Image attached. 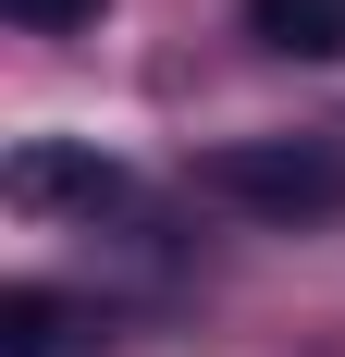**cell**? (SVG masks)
Segmentation results:
<instances>
[{
  "label": "cell",
  "mask_w": 345,
  "mask_h": 357,
  "mask_svg": "<svg viewBox=\"0 0 345 357\" xmlns=\"http://www.w3.org/2000/svg\"><path fill=\"white\" fill-rule=\"evenodd\" d=\"M198 197H222L247 222H333L345 148L333 136H222V148H198Z\"/></svg>",
  "instance_id": "1"
},
{
  "label": "cell",
  "mask_w": 345,
  "mask_h": 357,
  "mask_svg": "<svg viewBox=\"0 0 345 357\" xmlns=\"http://www.w3.org/2000/svg\"><path fill=\"white\" fill-rule=\"evenodd\" d=\"M247 37L259 50H296V62H333L345 50V0H247Z\"/></svg>",
  "instance_id": "3"
},
{
  "label": "cell",
  "mask_w": 345,
  "mask_h": 357,
  "mask_svg": "<svg viewBox=\"0 0 345 357\" xmlns=\"http://www.w3.org/2000/svg\"><path fill=\"white\" fill-rule=\"evenodd\" d=\"M13 25H37V37H62V25H99V0H0Z\"/></svg>",
  "instance_id": "5"
},
{
  "label": "cell",
  "mask_w": 345,
  "mask_h": 357,
  "mask_svg": "<svg viewBox=\"0 0 345 357\" xmlns=\"http://www.w3.org/2000/svg\"><path fill=\"white\" fill-rule=\"evenodd\" d=\"M74 333H87V321H74L50 284H13V296H0V357H74Z\"/></svg>",
  "instance_id": "4"
},
{
  "label": "cell",
  "mask_w": 345,
  "mask_h": 357,
  "mask_svg": "<svg viewBox=\"0 0 345 357\" xmlns=\"http://www.w3.org/2000/svg\"><path fill=\"white\" fill-rule=\"evenodd\" d=\"M0 185H13V210H111L124 197V160H99V148H74V136H25L0 160Z\"/></svg>",
  "instance_id": "2"
}]
</instances>
